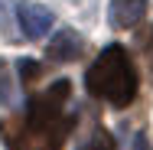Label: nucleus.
<instances>
[{"mask_svg": "<svg viewBox=\"0 0 153 150\" xmlns=\"http://www.w3.org/2000/svg\"><path fill=\"white\" fill-rule=\"evenodd\" d=\"M68 95H72L68 78L30 95L23 114L0 121V140L10 150H59L75 127V118L65 114Z\"/></svg>", "mask_w": 153, "mask_h": 150, "instance_id": "f257e3e1", "label": "nucleus"}, {"mask_svg": "<svg viewBox=\"0 0 153 150\" xmlns=\"http://www.w3.org/2000/svg\"><path fill=\"white\" fill-rule=\"evenodd\" d=\"M85 88L88 95L114 104V108H127L137 98V69L124 46L101 49V56L85 72Z\"/></svg>", "mask_w": 153, "mask_h": 150, "instance_id": "f03ea898", "label": "nucleus"}, {"mask_svg": "<svg viewBox=\"0 0 153 150\" xmlns=\"http://www.w3.org/2000/svg\"><path fill=\"white\" fill-rule=\"evenodd\" d=\"M16 20H20V30L26 39H42L46 33L52 30V10L42 7V3H20L16 7Z\"/></svg>", "mask_w": 153, "mask_h": 150, "instance_id": "7ed1b4c3", "label": "nucleus"}, {"mask_svg": "<svg viewBox=\"0 0 153 150\" xmlns=\"http://www.w3.org/2000/svg\"><path fill=\"white\" fill-rule=\"evenodd\" d=\"M82 52H85V39L68 26H62L46 46V56L52 62H75V59H82Z\"/></svg>", "mask_w": 153, "mask_h": 150, "instance_id": "20e7f679", "label": "nucleus"}, {"mask_svg": "<svg viewBox=\"0 0 153 150\" xmlns=\"http://www.w3.org/2000/svg\"><path fill=\"white\" fill-rule=\"evenodd\" d=\"M147 16V0H111L108 20L114 30H130Z\"/></svg>", "mask_w": 153, "mask_h": 150, "instance_id": "39448f33", "label": "nucleus"}, {"mask_svg": "<svg viewBox=\"0 0 153 150\" xmlns=\"http://www.w3.org/2000/svg\"><path fill=\"white\" fill-rule=\"evenodd\" d=\"M33 78H39V62H33V59H20V82L30 88Z\"/></svg>", "mask_w": 153, "mask_h": 150, "instance_id": "423d86ee", "label": "nucleus"}, {"mask_svg": "<svg viewBox=\"0 0 153 150\" xmlns=\"http://www.w3.org/2000/svg\"><path fill=\"white\" fill-rule=\"evenodd\" d=\"M82 150H114V147H111V137H108L104 131H94V137H91Z\"/></svg>", "mask_w": 153, "mask_h": 150, "instance_id": "0eeeda50", "label": "nucleus"}, {"mask_svg": "<svg viewBox=\"0 0 153 150\" xmlns=\"http://www.w3.org/2000/svg\"><path fill=\"white\" fill-rule=\"evenodd\" d=\"M137 43H140V49L150 56V72H153V26H147V30L140 33V39H137Z\"/></svg>", "mask_w": 153, "mask_h": 150, "instance_id": "6e6552de", "label": "nucleus"}, {"mask_svg": "<svg viewBox=\"0 0 153 150\" xmlns=\"http://www.w3.org/2000/svg\"><path fill=\"white\" fill-rule=\"evenodd\" d=\"M0 101H10V85L3 78V65H0Z\"/></svg>", "mask_w": 153, "mask_h": 150, "instance_id": "1a4fd4ad", "label": "nucleus"}, {"mask_svg": "<svg viewBox=\"0 0 153 150\" xmlns=\"http://www.w3.org/2000/svg\"><path fill=\"white\" fill-rule=\"evenodd\" d=\"M134 150H153V147H150V140H147L143 134H137V137H134Z\"/></svg>", "mask_w": 153, "mask_h": 150, "instance_id": "9d476101", "label": "nucleus"}]
</instances>
